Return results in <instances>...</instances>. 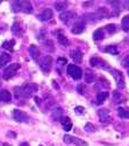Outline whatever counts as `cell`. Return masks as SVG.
I'll list each match as a JSON object with an SVG mask.
<instances>
[{
	"mask_svg": "<svg viewBox=\"0 0 129 146\" xmlns=\"http://www.w3.org/2000/svg\"><path fill=\"white\" fill-rule=\"evenodd\" d=\"M39 90L37 86L34 83H27L25 84V86H22L20 88H15V94H16V97L19 98V97H26V98H29V97H31L35 92H36Z\"/></svg>",
	"mask_w": 129,
	"mask_h": 146,
	"instance_id": "cell-1",
	"label": "cell"
},
{
	"mask_svg": "<svg viewBox=\"0 0 129 146\" xmlns=\"http://www.w3.org/2000/svg\"><path fill=\"white\" fill-rule=\"evenodd\" d=\"M111 72H112V75H113L116 84H118V88L119 89H123L126 87V82H124L123 74H122L121 71L116 70V69H111Z\"/></svg>",
	"mask_w": 129,
	"mask_h": 146,
	"instance_id": "cell-2",
	"label": "cell"
},
{
	"mask_svg": "<svg viewBox=\"0 0 129 146\" xmlns=\"http://www.w3.org/2000/svg\"><path fill=\"white\" fill-rule=\"evenodd\" d=\"M67 74L71 76L73 80H80L83 76V71L81 69L75 64H69L67 66Z\"/></svg>",
	"mask_w": 129,
	"mask_h": 146,
	"instance_id": "cell-3",
	"label": "cell"
},
{
	"mask_svg": "<svg viewBox=\"0 0 129 146\" xmlns=\"http://www.w3.org/2000/svg\"><path fill=\"white\" fill-rule=\"evenodd\" d=\"M51 66H52V57L51 56L46 55L40 60V68L43 72H49L51 69Z\"/></svg>",
	"mask_w": 129,
	"mask_h": 146,
	"instance_id": "cell-4",
	"label": "cell"
},
{
	"mask_svg": "<svg viewBox=\"0 0 129 146\" xmlns=\"http://www.w3.org/2000/svg\"><path fill=\"white\" fill-rule=\"evenodd\" d=\"M20 69V64L19 63H13V64H9L5 70H4V78L5 80H9L12 78L15 74L16 71Z\"/></svg>",
	"mask_w": 129,
	"mask_h": 146,
	"instance_id": "cell-5",
	"label": "cell"
},
{
	"mask_svg": "<svg viewBox=\"0 0 129 146\" xmlns=\"http://www.w3.org/2000/svg\"><path fill=\"white\" fill-rule=\"evenodd\" d=\"M90 64L92 67H94V68H101V69H108V63L106 62V61H103L102 58L98 57V56H93L91 57L90 60Z\"/></svg>",
	"mask_w": 129,
	"mask_h": 146,
	"instance_id": "cell-6",
	"label": "cell"
},
{
	"mask_svg": "<svg viewBox=\"0 0 129 146\" xmlns=\"http://www.w3.org/2000/svg\"><path fill=\"white\" fill-rule=\"evenodd\" d=\"M63 140H64L65 144H73V145H77V146H86L87 145V143L85 140L79 139V138L73 137V136H70V135H65Z\"/></svg>",
	"mask_w": 129,
	"mask_h": 146,
	"instance_id": "cell-7",
	"label": "cell"
},
{
	"mask_svg": "<svg viewBox=\"0 0 129 146\" xmlns=\"http://www.w3.org/2000/svg\"><path fill=\"white\" fill-rule=\"evenodd\" d=\"M13 118L15 121H19V123H28V120H29L27 113L21 110H18V109L13 110Z\"/></svg>",
	"mask_w": 129,
	"mask_h": 146,
	"instance_id": "cell-8",
	"label": "cell"
},
{
	"mask_svg": "<svg viewBox=\"0 0 129 146\" xmlns=\"http://www.w3.org/2000/svg\"><path fill=\"white\" fill-rule=\"evenodd\" d=\"M98 115H99V118H100V121L103 124H109L112 121V117L109 115V110L108 109H100L98 111Z\"/></svg>",
	"mask_w": 129,
	"mask_h": 146,
	"instance_id": "cell-9",
	"label": "cell"
},
{
	"mask_svg": "<svg viewBox=\"0 0 129 146\" xmlns=\"http://www.w3.org/2000/svg\"><path fill=\"white\" fill-rule=\"evenodd\" d=\"M18 5H19V11L23 12V13L30 14L33 12V6H31L30 1H28V0H21V1H18Z\"/></svg>",
	"mask_w": 129,
	"mask_h": 146,
	"instance_id": "cell-10",
	"label": "cell"
},
{
	"mask_svg": "<svg viewBox=\"0 0 129 146\" xmlns=\"http://www.w3.org/2000/svg\"><path fill=\"white\" fill-rule=\"evenodd\" d=\"M52 15H54L52 9L45 8V9L42 12V13H40V14L37 15V19H39L40 21H48V20H50V19L52 18Z\"/></svg>",
	"mask_w": 129,
	"mask_h": 146,
	"instance_id": "cell-11",
	"label": "cell"
},
{
	"mask_svg": "<svg viewBox=\"0 0 129 146\" xmlns=\"http://www.w3.org/2000/svg\"><path fill=\"white\" fill-rule=\"evenodd\" d=\"M84 31H85V23H84V21H83V20L77 21V22L75 23V25H73L72 29H71L72 34H81Z\"/></svg>",
	"mask_w": 129,
	"mask_h": 146,
	"instance_id": "cell-12",
	"label": "cell"
},
{
	"mask_svg": "<svg viewBox=\"0 0 129 146\" xmlns=\"http://www.w3.org/2000/svg\"><path fill=\"white\" fill-rule=\"evenodd\" d=\"M75 17H76V14L73 13V12H71V11H65V12H63V13H61L60 19H61V21L67 23L71 19H75Z\"/></svg>",
	"mask_w": 129,
	"mask_h": 146,
	"instance_id": "cell-13",
	"label": "cell"
},
{
	"mask_svg": "<svg viewBox=\"0 0 129 146\" xmlns=\"http://www.w3.org/2000/svg\"><path fill=\"white\" fill-rule=\"evenodd\" d=\"M70 56H71V58L76 63H80L81 61H83V53L78 49H73V50L70 52Z\"/></svg>",
	"mask_w": 129,
	"mask_h": 146,
	"instance_id": "cell-14",
	"label": "cell"
},
{
	"mask_svg": "<svg viewBox=\"0 0 129 146\" xmlns=\"http://www.w3.org/2000/svg\"><path fill=\"white\" fill-rule=\"evenodd\" d=\"M61 123H62V126L65 131H70L72 129V121L69 117H62L61 118Z\"/></svg>",
	"mask_w": 129,
	"mask_h": 146,
	"instance_id": "cell-15",
	"label": "cell"
},
{
	"mask_svg": "<svg viewBox=\"0 0 129 146\" xmlns=\"http://www.w3.org/2000/svg\"><path fill=\"white\" fill-rule=\"evenodd\" d=\"M29 54H30V56H31L34 60H36V61H37V58H39V56H40V50H39V48L35 46V44H31V46L29 47Z\"/></svg>",
	"mask_w": 129,
	"mask_h": 146,
	"instance_id": "cell-16",
	"label": "cell"
},
{
	"mask_svg": "<svg viewBox=\"0 0 129 146\" xmlns=\"http://www.w3.org/2000/svg\"><path fill=\"white\" fill-rule=\"evenodd\" d=\"M12 95L7 90H0V102H10Z\"/></svg>",
	"mask_w": 129,
	"mask_h": 146,
	"instance_id": "cell-17",
	"label": "cell"
},
{
	"mask_svg": "<svg viewBox=\"0 0 129 146\" xmlns=\"http://www.w3.org/2000/svg\"><path fill=\"white\" fill-rule=\"evenodd\" d=\"M107 97H108V92H106V91H101V92H99V94L97 95V97H96V103H97V104H101V103H103L105 101L107 100Z\"/></svg>",
	"mask_w": 129,
	"mask_h": 146,
	"instance_id": "cell-18",
	"label": "cell"
},
{
	"mask_svg": "<svg viewBox=\"0 0 129 146\" xmlns=\"http://www.w3.org/2000/svg\"><path fill=\"white\" fill-rule=\"evenodd\" d=\"M103 38H105V33H103L102 28H99V29H97L94 33H93V40L94 41H100Z\"/></svg>",
	"mask_w": 129,
	"mask_h": 146,
	"instance_id": "cell-19",
	"label": "cell"
},
{
	"mask_svg": "<svg viewBox=\"0 0 129 146\" xmlns=\"http://www.w3.org/2000/svg\"><path fill=\"white\" fill-rule=\"evenodd\" d=\"M9 61H10V56H9V54H7V53L0 54V67L6 66V64L9 62Z\"/></svg>",
	"mask_w": 129,
	"mask_h": 146,
	"instance_id": "cell-20",
	"label": "cell"
},
{
	"mask_svg": "<svg viewBox=\"0 0 129 146\" xmlns=\"http://www.w3.org/2000/svg\"><path fill=\"white\" fill-rule=\"evenodd\" d=\"M12 32L16 36H21L22 35V28H21V23L20 22H15L13 26H12Z\"/></svg>",
	"mask_w": 129,
	"mask_h": 146,
	"instance_id": "cell-21",
	"label": "cell"
},
{
	"mask_svg": "<svg viewBox=\"0 0 129 146\" xmlns=\"http://www.w3.org/2000/svg\"><path fill=\"white\" fill-rule=\"evenodd\" d=\"M66 7H67V3H66V1H56V3H55V8H56V11H58V12L65 11Z\"/></svg>",
	"mask_w": 129,
	"mask_h": 146,
	"instance_id": "cell-22",
	"label": "cell"
},
{
	"mask_svg": "<svg viewBox=\"0 0 129 146\" xmlns=\"http://www.w3.org/2000/svg\"><path fill=\"white\" fill-rule=\"evenodd\" d=\"M121 27L124 32H129V15L123 17L122 22H121Z\"/></svg>",
	"mask_w": 129,
	"mask_h": 146,
	"instance_id": "cell-23",
	"label": "cell"
},
{
	"mask_svg": "<svg viewBox=\"0 0 129 146\" xmlns=\"http://www.w3.org/2000/svg\"><path fill=\"white\" fill-rule=\"evenodd\" d=\"M103 50L106 52V53H108V54H112V55H118L119 54L118 48H116L115 46H107Z\"/></svg>",
	"mask_w": 129,
	"mask_h": 146,
	"instance_id": "cell-24",
	"label": "cell"
},
{
	"mask_svg": "<svg viewBox=\"0 0 129 146\" xmlns=\"http://www.w3.org/2000/svg\"><path fill=\"white\" fill-rule=\"evenodd\" d=\"M62 115H63V110H62V109L61 108H56V110L52 111V119H56V120L61 119L62 118Z\"/></svg>",
	"mask_w": 129,
	"mask_h": 146,
	"instance_id": "cell-25",
	"label": "cell"
},
{
	"mask_svg": "<svg viewBox=\"0 0 129 146\" xmlns=\"http://www.w3.org/2000/svg\"><path fill=\"white\" fill-rule=\"evenodd\" d=\"M14 44H15V41L14 40H10V41H5L4 43H3V48L4 49H8V50H13V47H14Z\"/></svg>",
	"mask_w": 129,
	"mask_h": 146,
	"instance_id": "cell-26",
	"label": "cell"
},
{
	"mask_svg": "<svg viewBox=\"0 0 129 146\" xmlns=\"http://www.w3.org/2000/svg\"><path fill=\"white\" fill-rule=\"evenodd\" d=\"M118 113H119V117L129 119V110H124L123 108H119L118 109Z\"/></svg>",
	"mask_w": 129,
	"mask_h": 146,
	"instance_id": "cell-27",
	"label": "cell"
},
{
	"mask_svg": "<svg viewBox=\"0 0 129 146\" xmlns=\"http://www.w3.org/2000/svg\"><path fill=\"white\" fill-rule=\"evenodd\" d=\"M57 40H58V42H60L61 44H63V46L69 44V41H67V39H66V36L63 35V34H61V33H58V35H57Z\"/></svg>",
	"mask_w": 129,
	"mask_h": 146,
	"instance_id": "cell-28",
	"label": "cell"
},
{
	"mask_svg": "<svg viewBox=\"0 0 129 146\" xmlns=\"http://www.w3.org/2000/svg\"><path fill=\"white\" fill-rule=\"evenodd\" d=\"M93 81H94V75H93L91 71H86V74H85V82L86 83H92Z\"/></svg>",
	"mask_w": 129,
	"mask_h": 146,
	"instance_id": "cell-29",
	"label": "cell"
},
{
	"mask_svg": "<svg viewBox=\"0 0 129 146\" xmlns=\"http://www.w3.org/2000/svg\"><path fill=\"white\" fill-rule=\"evenodd\" d=\"M121 64H122V67H124V68H129V55L124 56V57L121 60Z\"/></svg>",
	"mask_w": 129,
	"mask_h": 146,
	"instance_id": "cell-30",
	"label": "cell"
},
{
	"mask_svg": "<svg viewBox=\"0 0 129 146\" xmlns=\"http://www.w3.org/2000/svg\"><path fill=\"white\" fill-rule=\"evenodd\" d=\"M96 130H97V127L93 126L91 123H87V124L85 125V131H87V132H94Z\"/></svg>",
	"mask_w": 129,
	"mask_h": 146,
	"instance_id": "cell-31",
	"label": "cell"
},
{
	"mask_svg": "<svg viewBox=\"0 0 129 146\" xmlns=\"http://www.w3.org/2000/svg\"><path fill=\"white\" fill-rule=\"evenodd\" d=\"M105 29H107V32L109 34H113V33H115L116 27H115V25H107L106 27H105Z\"/></svg>",
	"mask_w": 129,
	"mask_h": 146,
	"instance_id": "cell-32",
	"label": "cell"
},
{
	"mask_svg": "<svg viewBox=\"0 0 129 146\" xmlns=\"http://www.w3.org/2000/svg\"><path fill=\"white\" fill-rule=\"evenodd\" d=\"M113 97L115 101H118V102L121 101V94H119V91H113Z\"/></svg>",
	"mask_w": 129,
	"mask_h": 146,
	"instance_id": "cell-33",
	"label": "cell"
},
{
	"mask_svg": "<svg viewBox=\"0 0 129 146\" xmlns=\"http://www.w3.org/2000/svg\"><path fill=\"white\" fill-rule=\"evenodd\" d=\"M84 108L83 106H77V108H75V112L77 113V115H81V113H84Z\"/></svg>",
	"mask_w": 129,
	"mask_h": 146,
	"instance_id": "cell-34",
	"label": "cell"
},
{
	"mask_svg": "<svg viewBox=\"0 0 129 146\" xmlns=\"http://www.w3.org/2000/svg\"><path fill=\"white\" fill-rule=\"evenodd\" d=\"M57 62H58V64H61V66H65V64H66V62H67V60H66V58H64V57H58Z\"/></svg>",
	"mask_w": 129,
	"mask_h": 146,
	"instance_id": "cell-35",
	"label": "cell"
},
{
	"mask_svg": "<svg viewBox=\"0 0 129 146\" xmlns=\"http://www.w3.org/2000/svg\"><path fill=\"white\" fill-rule=\"evenodd\" d=\"M77 90L79 94H84V90H85V87H84V84H78V87H77Z\"/></svg>",
	"mask_w": 129,
	"mask_h": 146,
	"instance_id": "cell-36",
	"label": "cell"
},
{
	"mask_svg": "<svg viewBox=\"0 0 129 146\" xmlns=\"http://www.w3.org/2000/svg\"><path fill=\"white\" fill-rule=\"evenodd\" d=\"M19 146H30V145H29L28 143H21Z\"/></svg>",
	"mask_w": 129,
	"mask_h": 146,
	"instance_id": "cell-37",
	"label": "cell"
},
{
	"mask_svg": "<svg viewBox=\"0 0 129 146\" xmlns=\"http://www.w3.org/2000/svg\"><path fill=\"white\" fill-rule=\"evenodd\" d=\"M124 7H126V9L129 11V1H128V3H124Z\"/></svg>",
	"mask_w": 129,
	"mask_h": 146,
	"instance_id": "cell-38",
	"label": "cell"
},
{
	"mask_svg": "<svg viewBox=\"0 0 129 146\" xmlns=\"http://www.w3.org/2000/svg\"><path fill=\"white\" fill-rule=\"evenodd\" d=\"M35 101H36V103H37L39 105L41 104V100H40V98H37V97H36V98H35Z\"/></svg>",
	"mask_w": 129,
	"mask_h": 146,
	"instance_id": "cell-39",
	"label": "cell"
},
{
	"mask_svg": "<svg viewBox=\"0 0 129 146\" xmlns=\"http://www.w3.org/2000/svg\"><path fill=\"white\" fill-rule=\"evenodd\" d=\"M93 3H84V6H90V5H92Z\"/></svg>",
	"mask_w": 129,
	"mask_h": 146,
	"instance_id": "cell-40",
	"label": "cell"
},
{
	"mask_svg": "<svg viewBox=\"0 0 129 146\" xmlns=\"http://www.w3.org/2000/svg\"><path fill=\"white\" fill-rule=\"evenodd\" d=\"M52 84H54V87H55L56 89H58V86H57V83H56V82H52Z\"/></svg>",
	"mask_w": 129,
	"mask_h": 146,
	"instance_id": "cell-41",
	"label": "cell"
}]
</instances>
